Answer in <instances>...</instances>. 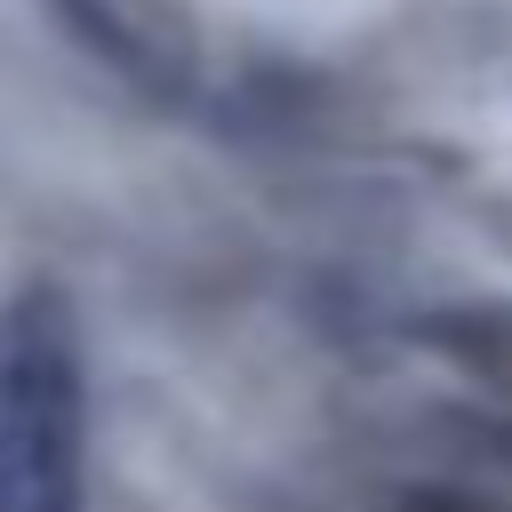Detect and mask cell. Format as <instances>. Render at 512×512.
I'll return each mask as SVG.
<instances>
[{
  "instance_id": "cell-1",
  "label": "cell",
  "mask_w": 512,
  "mask_h": 512,
  "mask_svg": "<svg viewBox=\"0 0 512 512\" xmlns=\"http://www.w3.org/2000/svg\"><path fill=\"white\" fill-rule=\"evenodd\" d=\"M0 512H88V384L56 288L0 312Z\"/></svg>"
}]
</instances>
